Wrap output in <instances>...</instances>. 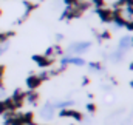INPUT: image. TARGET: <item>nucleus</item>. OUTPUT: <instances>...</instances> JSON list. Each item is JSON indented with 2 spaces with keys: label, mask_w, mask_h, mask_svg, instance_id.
<instances>
[{
  "label": "nucleus",
  "mask_w": 133,
  "mask_h": 125,
  "mask_svg": "<svg viewBox=\"0 0 133 125\" xmlns=\"http://www.w3.org/2000/svg\"><path fill=\"white\" fill-rule=\"evenodd\" d=\"M90 46H91L90 42H76V43H73V45L68 48V51L73 53V54H81V53L87 51Z\"/></svg>",
  "instance_id": "1"
},
{
  "label": "nucleus",
  "mask_w": 133,
  "mask_h": 125,
  "mask_svg": "<svg viewBox=\"0 0 133 125\" xmlns=\"http://www.w3.org/2000/svg\"><path fill=\"white\" fill-rule=\"evenodd\" d=\"M130 46H132V37L125 36V37H122V39H121V42H119V45H118V50H121V51H124V53H125Z\"/></svg>",
  "instance_id": "2"
},
{
  "label": "nucleus",
  "mask_w": 133,
  "mask_h": 125,
  "mask_svg": "<svg viewBox=\"0 0 133 125\" xmlns=\"http://www.w3.org/2000/svg\"><path fill=\"white\" fill-rule=\"evenodd\" d=\"M2 97H3V90L0 88V99H2Z\"/></svg>",
  "instance_id": "6"
},
{
  "label": "nucleus",
  "mask_w": 133,
  "mask_h": 125,
  "mask_svg": "<svg viewBox=\"0 0 133 125\" xmlns=\"http://www.w3.org/2000/svg\"><path fill=\"white\" fill-rule=\"evenodd\" d=\"M132 70H133V63H132Z\"/></svg>",
  "instance_id": "7"
},
{
  "label": "nucleus",
  "mask_w": 133,
  "mask_h": 125,
  "mask_svg": "<svg viewBox=\"0 0 133 125\" xmlns=\"http://www.w3.org/2000/svg\"><path fill=\"white\" fill-rule=\"evenodd\" d=\"M66 63H73V65H84V59L81 57H73V56H68V57H64L62 59V65H66Z\"/></svg>",
  "instance_id": "4"
},
{
  "label": "nucleus",
  "mask_w": 133,
  "mask_h": 125,
  "mask_svg": "<svg viewBox=\"0 0 133 125\" xmlns=\"http://www.w3.org/2000/svg\"><path fill=\"white\" fill-rule=\"evenodd\" d=\"M40 82H42V77L33 76V77H30V79H28V87H30V88H36Z\"/></svg>",
  "instance_id": "5"
},
{
  "label": "nucleus",
  "mask_w": 133,
  "mask_h": 125,
  "mask_svg": "<svg viewBox=\"0 0 133 125\" xmlns=\"http://www.w3.org/2000/svg\"><path fill=\"white\" fill-rule=\"evenodd\" d=\"M40 113H42V116H43L45 119H50V117L54 114V107H53L51 103H46V105L40 110Z\"/></svg>",
  "instance_id": "3"
}]
</instances>
